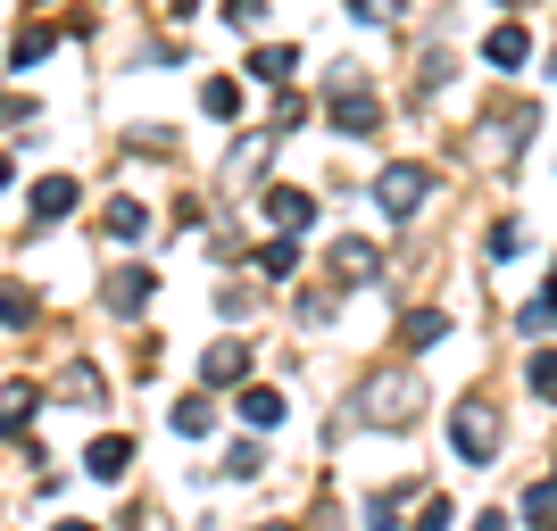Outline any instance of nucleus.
Instances as JSON below:
<instances>
[{
  "label": "nucleus",
  "mask_w": 557,
  "mask_h": 531,
  "mask_svg": "<svg viewBox=\"0 0 557 531\" xmlns=\"http://www.w3.org/2000/svg\"><path fill=\"white\" fill-rule=\"evenodd\" d=\"M449 448H458V465H491V457H499V407H491V399H458Z\"/></svg>",
  "instance_id": "1"
},
{
  "label": "nucleus",
  "mask_w": 557,
  "mask_h": 531,
  "mask_svg": "<svg viewBox=\"0 0 557 531\" xmlns=\"http://www.w3.org/2000/svg\"><path fill=\"white\" fill-rule=\"evenodd\" d=\"M424 191H433L424 166H383V175H374V208L392 216V225H408V216L424 208Z\"/></svg>",
  "instance_id": "2"
},
{
  "label": "nucleus",
  "mask_w": 557,
  "mask_h": 531,
  "mask_svg": "<svg viewBox=\"0 0 557 531\" xmlns=\"http://www.w3.org/2000/svg\"><path fill=\"white\" fill-rule=\"evenodd\" d=\"M483 59H491L499 75H524V67H533V34H524V25H491Z\"/></svg>",
  "instance_id": "3"
},
{
  "label": "nucleus",
  "mask_w": 557,
  "mask_h": 531,
  "mask_svg": "<svg viewBox=\"0 0 557 531\" xmlns=\"http://www.w3.org/2000/svg\"><path fill=\"white\" fill-rule=\"evenodd\" d=\"M258 208L275 216L283 232H308V225H317V200H308V191H292V184H275L267 200H258Z\"/></svg>",
  "instance_id": "4"
},
{
  "label": "nucleus",
  "mask_w": 557,
  "mask_h": 531,
  "mask_svg": "<svg viewBox=\"0 0 557 531\" xmlns=\"http://www.w3.org/2000/svg\"><path fill=\"white\" fill-rule=\"evenodd\" d=\"M125 465H134V440H92V457H84V473H92V482H125Z\"/></svg>",
  "instance_id": "5"
},
{
  "label": "nucleus",
  "mask_w": 557,
  "mask_h": 531,
  "mask_svg": "<svg viewBox=\"0 0 557 531\" xmlns=\"http://www.w3.org/2000/svg\"><path fill=\"white\" fill-rule=\"evenodd\" d=\"M233 407H242V423H258V432H275V423H283V391H267V382H250Z\"/></svg>",
  "instance_id": "6"
},
{
  "label": "nucleus",
  "mask_w": 557,
  "mask_h": 531,
  "mask_svg": "<svg viewBox=\"0 0 557 531\" xmlns=\"http://www.w3.org/2000/svg\"><path fill=\"white\" fill-rule=\"evenodd\" d=\"M258 275H267V282H292V275H300V241H292V232L267 241V250H258Z\"/></svg>",
  "instance_id": "7"
},
{
  "label": "nucleus",
  "mask_w": 557,
  "mask_h": 531,
  "mask_svg": "<svg viewBox=\"0 0 557 531\" xmlns=\"http://www.w3.org/2000/svg\"><path fill=\"white\" fill-rule=\"evenodd\" d=\"M166 423H175L184 440H200V432H216V407H209V399H175V407H166Z\"/></svg>",
  "instance_id": "8"
},
{
  "label": "nucleus",
  "mask_w": 557,
  "mask_h": 531,
  "mask_svg": "<svg viewBox=\"0 0 557 531\" xmlns=\"http://www.w3.org/2000/svg\"><path fill=\"white\" fill-rule=\"evenodd\" d=\"M442 332H449V316H442V307H417V316L399 324V341H408V349H433Z\"/></svg>",
  "instance_id": "9"
},
{
  "label": "nucleus",
  "mask_w": 557,
  "mask_h": 531,
  "mask_svg": "<svg viewBox=\"0 0 557 531\" xmlns=\"http://www.w3.org/2000/svg\"><path fill=\"white\" fill-rule=\"evenodd\" d=\"M75 200H84V191H75L67 175H50V184H34V216H67Z\"/></svg>",
  "instance_id": "10"
},
{
  "label": "nucleus",
  "mask_w": 557,
  "mask_h": 531,
  "mask_svg": "<svg viewBox=\"0 0 557 531\" xmlns=\"http://www.w3.org/2000/svg\"><path fill=\"white\" fill-rule=\"evenodd\" d=\"M200 109H209L216 125H225V116H242V84H225V75H216V84H200Z\"/></svg>",
  "instance_id": "11"
},
{
  "label": "nucleus",
  "mask_w": 557,
  "mask_h": 531,
  "mask_svg": "<svg viewBox=\"0 0 557 531\" xmlns=\"http://www.w3.org/2000/svg\"><path fill=\"white\" fill-rule=\"evenodd\" d=\"M292 67H300V59H292V50H258V59H250V75H258V84H292Z\"/></svg>",
  "instance_id": "12"
},
{
  "label": "nucleus",
  "mask_w": 557,
  "mask_h": 531,
  "mask_svg": "<svg viewBox=\"0 0 557 531\" xmlns=\"http://www.w3.org/2000/svg\"><path fill=\"white\" fill-rule=\"evenodd\" d=\"M333 125H342V134H367V125H374V100H367V92H342V109H333Z\"/></svg>",
  "instance_id": "13"
},
{
  "label": "nucleus",
  "mask_w": 557,
  "mask_h": 531,
  "mask_svg": "<svg viewBox=\"0 0 557 531\" xmlns=\"http://www.w3.org/2000/svg\"><path fill=\"white\" fill-rule=\"evenodd\" d=\"M333 266H342V282H367V275H374V250H367V241H342V250H333Z\"/></svg>",
  "instance_id": "14"
},
{
  "label": "nucleus",
  "mask_w": 557,
  "mask_h": 531,
  "mask_svg": "<svg viewBox=\"0 0 557 531\" xmlns=\"http://www.w3.org/2000/svg\"><path fill=\"white\" fill-rule=\"evenodd\" d=\"M109 232H116V241H141V232H150V216H141L134 200H116V208H109Z\"/></svg>",
  "instance_id": "15"
},
{
  "label": "nucleus",
  "mask_w": 557,
  "mask_h": 531,
  "mask_svg": "<svg viewBox=\"0 0 557 531\" xmlns=\"http://www.w3.org/2000/svg\"><path fill=\"white\" fill-rule=\"evenodd\" d=\"M524 382H533L541 399H557V349H541V357H524Z\"/></svg>",
  "instance_id": "16"
},
{
  "label": "nucleus",
  "mask_w": 557,
  "mask_h": 531,
  "mask_svg": "<svg viewBox=\"0 0 557 531\" xmlns=\"http://www.w3.org/2000/svg\"><path fill=\"white\" fill-rule=\"evenodd\" d=\"M0 324H34V291H17V282H0Z\"/></svg>",
  "instance_id": "17"
},
{
  "label": "nucleus",
  "mask_w": 557,
  "mask_h": 531,
  "mask_svg": "<svg viewBox=\"0 0 557 531\" xmlns=\"http://www.w3.org/2000/svg\"><path fill=\"white\" fill-rule=\"evenodd\" d=\"M233 374H242V341H216L209 349V382H233Z\"/></svg>",
  "instance_id": "18"
},
{
  "label": "nucleus",
  "mask_w": 557,
  "mask_h": 531,
  "mask_svg": "<svg viewBox=\"0 0 557 531\" xmlns=\"http://www.w3.org/2000/svg\"><path fill=\"white\" fill-rule=\"evenodd\" d=\"M116 307H125V316H141V307H150V275H125V282H116Z\"/></svg>",
  "instance_id": "19"
},
{
  "label": "nucleus",
  "mask_w": 557,
  "mask_h": 531,
  "mask_svg": "<svg viewBox=\"0 0 557 531\" xmlns=\"http://www.w3.org/2000/svg\"><path fill=\"white\" fill-rule=\"evenodd\" d=\"M258 465H267V448H233V457H225V473H233V482H250Z\"/></svg>",
  "instance_id": "20"
},
{
  "label": "nucleus",
  "mask_w": 557,
  "mask_h": 531,
  "mask_svg": "<svg viewBox=\"0 0 557 531\" xmlns=\"http://www.w3.org/2000/svg\"><path fill=\"white\" fill-rule=\"evenodd\" d=\"M225 17H233V25H242V34H250V25H258V17H267V0H225Z\"/></svg>",
  "instance_id": "21"
},
{
  "label": "nucleus",
  "mask_w": 557,
  "mask_h": 531,
  "mask_svg": "<svg viewBox=\"0 0 557 531\" xmlns=\"http://www.w3.org/2000/svg\"><path fill=\"white\" fill-rule=\"evenodd\" d=\"M417 531H449V498H424V515H417Z\"/></svg>",
  "instance_id": "22"
},
{
  "label": "nucleus",
  "mask_w": 557,
  "mask_h": 531,
  "mask_svg": "<svg viewBox=\"0 0 557 531\" xmlns=\"http://www.w3.org/2000/svg\"><path fill=\"white\" fill-rule=\"evenodd\" d=\"M166 17H200V0H166Z\"/></svg>",
  "instance_id": "23"
},
{
  "label": "nucleus",
  "mask_w": 557,
  "mask_h": 531,
  "mask_svg": "<svg viewBox=\"0 0 557 531\" xmlns=\"http://www.w3.org/2000/svg\"><path fill=\"white\" fill-rule=\"evenodd\" d=\"M474 531H508V515H474Z\"/></svg>",
  "instance_id": "24"
},
{
  "label": "nucleus",
  "mask_w": 557,
  "mask_h": 531,
  "mask_svg": "<svg viewBox=\"0 0 557 531\" xmlns=\"http://www.w3.org/2000/svg\"><path fill=\"white\" fill-rule=\"evenodd\" d=\"M50 531H100V523H75V515H67V523H50Z\"/></svg>",
  "instance_id": "25"
},
{
  "label": "nucleus",
  "mask_w": 557,
  "mask_h": 531,
  "mask_svg": "<svg viewBox=\"0 0 557 531\" xmlns=\"http://www.w3.org/2000/svg\"><path fill=\"white\" fill-rule=\"evenodd\" d=\"M258 531H283V523H258Z\"/></svg>",
  "instance_id": "26"
}]
</instances>
